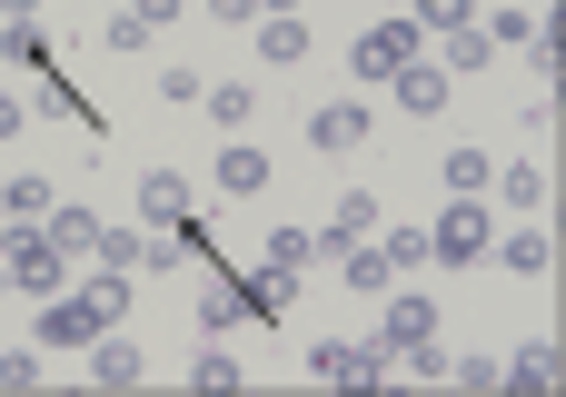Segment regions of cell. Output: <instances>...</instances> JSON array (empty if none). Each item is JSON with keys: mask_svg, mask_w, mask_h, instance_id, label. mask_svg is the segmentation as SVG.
Segmentation results:
<instances>
[{"mask_svg": "<svg viewBox=\"0 0 566 397\" xmlns=\"http://www.w3.org/2000/svg\"><path fill=\"white\" fill-rule=\"evenodd\" d=\"M507 40L527 50V40H537V20H527V10H497V20H488V50H507Z\"/></svg>", "mask_w": 566, "mask_h": 397, "instance_id": "d6a6232c", "label": "cell"}, {"mask_svg": "<svg viewBox=\"0 0 566 397\" xmlns=\"http://www.w3.org/2000/svg\"><path fill=\"white\" fill-rule=\"evenodd\" d=\"M378 249H388V269H398V279H408V269H428V229H388Z\"/></svg>", "mask_w": 566, "mask_h": 397, "instance_id": "4316f807", "label": "cell"}, {"mask_svg": "<svg viewBox=\"0 0 566 397\" xmlns=\"http://www.w3.org/2000/svg\"><path fill=\"white\" fill-rule=\"evenodd\" d=\"M488 259H507L517 279H547V269H557V249H547V229H497V239H488Z\"/></svg>", "mask_w": 566, "mask_h": 397, "instance_id": "8fae6325", "label": "cell"}, {"mask_svg": "<svg viewBox=\"0 0 566 397\" xmlns=\"http://www.w3.org/2000/svg\"><path fill=\"white\" fill-rule=\"evenodd\" d=\"M119 318H129V279L99 269L90 289H50V299H40V348H90V338L119 328Z\"/></svg>", "mask_w": 566, "mask_h": 397, "instance_id": "6da1fadb", "label": "cell"}, {"mask_svg": "<svg viewBox=\"0 0 566 397\" xmlns=\"http://www.w3.org/2000/svg\"><path fill=\"white\" fill-rule=\"evenodd\" d=\"M50 209H60V199H50V179H10V189H0V219H20V229H40Z\"/></svg>", "mask_w": 566, "mask_h": 397, "instance_id": "7402d4cb", "label": "cell"}, {"mask_svg": "<svg viewBox=\"0 0 566 397\" xmlns=\"http://www.w3.org/2000/svg\"><path fill=\"white\" fill-rule=\"evenodd\" d=\"M368 229H378V199H368V189H348V199L328 209V239H318V259H338V249H348V239H368Z\"/></svg>", "mask_w": 566, "mask_h": 397, "instance_id": "5bb4252c", "label": "cell"}, {"mask_svg": "<svg viewBox=\"0 0 566 397\" xmlns=\"http://www.w3.org/2000/svg\"><path fill=\"white\" fill-rule=\"evenodd\" d=\"M10 129H20V100H10V90H0V139H10Z\"/></svg>", "mask_w": 566, "mask_h": 397, "instance_id": "74e56055", "label": "cell"}, {"mask_svg": "<svg viewBox=\"0 0 566 397\" xmlns=\"http://www.w3.org/2000/svg\"><path fill=\"white\" fill-rule=\"evenodd\" d=\"M189 378H199V388H239V358H229V348H199Z\"/></svg>", "mask_w": 566, "mask_h": 397, "instance_id": "4dcf8cb0", "label": "cell"}, {"mask_svg": "<svg viewBox=\"0 0 566 397\" xmlns=\"http://www.w3.org/2000/svg\"><path fill=\"white\" fill-rule=\"evenodd\" d=\"M219 189H229V199H259V189H269V159H259L239 129H229V149H219Z\"/></svg>", "mask_w": 566, "mask_h": 397, "instance_id": "4fadbf2b", "label": "cell"}, {"mask_svg": "<svg viewBox=\"0 0 566 397\" xmlns=\"http://www.w3.org/2000/svg\"><path fill=\"white\" fill-rule=\"evenodd\" d=\"M398 109L438 119V109H448V70H438V60H408V70H398Z\"/></svg>", "mask_w": 566, "mask_h": 397, "instance_id": "7c38bea8", "label": "cell"}, {"mask_svg": "<svg viewBox=\"0 0 566 397\" xmlns=\"http://www.w3.org/2000/svg\"><path fill=\"white\" fill-rule=\"evenodd\" d=\"M10 289H30V299H50V289H70V259H60V239H50V229L30 239V229L10 219Z\"/></svg>", "mask_w": 566, "mask_h": 397, "instance_id": "277c9868", "label": "cell"}, {"mask_svg": "<svg viewBox=\"0 0 566 397\" xmlns=\"http://www.w3.org/2000/svg\"><path fill=\"white\" fill-rule=\"evenodd\" d=\"M438 318H448V309H438L428 289H398V299H388V318H378V348H388V358H408V348H428V338H438Z\"/></svg>", "mask_w": 566, "mask_h": 397, "instance_id": "5b68a950", "label": "cell"}, {"mask_svg": "<svg viewBox=\"0 0 566 397\" xmlns=\"http://www.w3.org/2000/svg\"><path fill=\"white\" fill-rule=\"evenodd\" d=\"M497 368H507V388H557V348H547V338H527V348L497 358Z\"/></svg>", "mask_w": 566, "mask_h": 397, "instance_id": "44dd1931", "label": "cell"}, {"mask_svg": "<svg viewBox=\"0 0 566 397\" xmlns=\"http://www.w3.org/2000/svg\"><path fill=\"white\" fill-rule=\"evenodd\" d=\"M80 358H90V378H99V388H139V378H149V358H139V348H129L119 328H99V338H90Z\"/></svg>", "mask_w": 566, "mask_h": 397, "instance_id": "9c48e42d", "label": "cell"}, {"mask_svg": "<svg viewBox=\"0 0 566 397\" xmlns=\"http://www.w3.org/2000/svg\"><path fill=\"white\" fill-rule=\"evenodd\" d=\"M99 40H109V50H149V10H119V20H109Z\"/></svg>", "mask_w": 566, "mask_h": 397, "instance_id": "1f68e13d", "label": "cell"}, {"mask_svg": "<svg viewBox=\"0 0 566 397\" xmlns=\"http://www.w3.org/2000/svg\"><path fill=\"white\" fill-rule=\"evenodd\" d=\"M139 219H149V229H179V219H189V189H179L169 169H149V179H139Z\"/></svg>", "mask_w": 566, "mask_h": 397, "instance_id": "2e32d148", "label": "cell"}, {"mask_svg": "<svg viewBox=\"0 0 566 397\" xmlns=\"http://www.w3.org/2000/svg\"><path fill=\"white\" fill-rule=\"evenodd\" d=\"M90 259L119 269V279H139V269H149V229H109V219H99V249H90Z\"/></svg>", "mask_w": 566, "mask_h": 397, "instance_id": "e0dca14e", "label": "cell"}, {"mask_svg": "<svg viewBox=\"0 0 566 397\" xmlns=\"http://www.w3.org/2000/svg\"><path fill=\"white\" fill-rule=\"evenodd\" d=\"M239 299H249V309H269V318H279V309H289V299H298V279H289V269H259V279H249V289H239Z\"/></svg>", "mask_w": 566, "mask_h": 397, "instance_id": "d4e9b609", "label": "cell"}, {"mask_svg": "<svg viewBox=\"0 0 566 397\" xmlns=\"http://www.w3.org/2000/svg\"><path fill=\"white\" fill-rule=\"evenodd\" d=\"M239 318H249V299H239V289H209V299H199V328H209V338H219V328H239Z\"/></svg>", "mask_w": 566, "mask_h": 397, "instance_id": "83f0119b", "label": "cell"}, {"mask_svg": "<svg viewBox=\"0 0 566 397\" xmlns=\"http://www.w3.org/2000/svg\"><path fill=\"white\" fill-rule=\"evenodd\" d=\"M527 60H537V80H566V40H557V20H537V40H527Z\"/></svg>", "mask_w": 566, "mask_h": 397, "instance_id": "f546056e", "label": "cell"}, {"mask_svg": "<svg viewBox=\"0 0 566 397\" xmlns=\"http://www.w3.org/2000/svg\"><path fill=\"white\" fill-rule=\"evenodd\" d=\"M448 378H458V388H468V397L507 388V368H497V358H478V348H468V358H448Z\"/></svg>", "mask_w": 566, "mask_h": 397, "instance_id": "484cf974", "label": "cell"}, {"mask_svg": "<svg viewBox=\"0 0 566 397\" xmlns=\"http://www.w3.org/2000/svg\"><path fill=\"white\" fill-rule=\"evenodd\" d=\"M308 139L318 149H368V100H318L308 109Z\"/></svg>", "mask_w": 566, "mask_h": 397, "instance_id": "52a82bcc", "label": "cell"}, {"mask_svg": "<svg viewBox=\"0 0 566 397\" xmlns=\"http://www.w3.org/2000/svg\"><path fill=\"white\" fill-rule=\"evenodd\" d=\"M488 239H497L488 199H448V219L428 229V259H448V269H478V259H488Z\"/></svg>", "mask_w": 566, "mask_h": 397, "instance_id": "3957f363", "label": "cell"}, {"mask_svg": "<svg viewBox=\"0 0 566 397\" xmlns=\"http://www.w3.org/2000/svg\"><path fill=\"white\" fill-rule=\"evenodd\" d=\"M20 20H40V0H0V30H20Z\"/></svg>", "mask_w": 566, "mask_h": 397, "instance_id": "8d00e7d4", "label": "cell"}, {"mask_svg": "<svg viewBox=\"0 0 566 397\" xmlns=\"http://www.w3.org/2000/svg\"><path fill=\"white\" fill-rule=\"evenodd\" d=\"M438 179H448V199H488L497 159H488V149H448V159H438Z\"/></svg>", "mask_w": 566, "mask_h": 397, "instance_id": "9a60e30c", "label": "cell"}, {"mask_svg": "<svg viewBox=\"0 0 566 397\" xmlns=\"http://www.w3.org/2000/svg\"><path fill=\"white\" fill-rule=\"evenodd\" d=\"M488 189H507L517 209H537V199H547V169H537V159H507V169H497Z\"/></svg>", "mask_w": 566, "mask_h": 397, "instance_id": "603a6c76", "label": "cell"}, {"mask_svg": "<svg viewBox=\"0 0 566 397\" xmlns=\"http://www.w3.org/2000/svg\"><path fill=\"white\" fill-rule=\"evenodd\" d=\"M308 378H328V388H388V348H348V338H318Z\"/></svg>", "mask_w": 566, "mask_h": 397, "instance_id": "8992f818", "label": "cell"}, {"mask_svg": "<svg viewBox=\"0 0 566 397\" xmlns=\"http://www.w3.org/2000/svg\"><path fill=\"white\" fill-rule=\"evenodd\" d=\"M308 259H318V229H269V269H289V279H298Z\"/></svg>", "mask_w": 566, "mask_h": 397, "instance_id": "cb8c5ba5", "label": "cell"}, {"mask_svg": "<svg viewBox=\"0 0 566 397\" xmlns=\"http://www.w3.org/2000/svg\"><path fill=\"white\" fill-rule=\"evenodd\" d=\"M199 100H209V119H219V129H249V109H259V90H249V80H209Z\"/></svg>", "mask_w": 566, "mask_h": 397, "instance_id": "d6986e66", "label": "cell"}, {"mask_svg": "<svg viewBox=\"0 0 566 397\" xmlns=\"http://www.w3.org/2000/svg\"><path fill=\"white\" fill-rule=\"evenodd\" d=\"M259 60H269V70H298V60H308V20H298V10H269V20H259Z\"/></svg>", "mask_w": 566, "mask_h": 397, "instance_id": "30bf717a", "label": "cell"}, {"mask_svg": "<svg viewBox=\"0 0 566 397\" xmlns=\"http://www.w3.org/2000/svg\"><path fill=\"white\" fill-rule=\"evenodd\" d=\"M0 388H40V348H10L0 358Z\"/></svg>", "mask_w": 566, "mask_h": 397, "instance_id": "836d02e7", "label": "cell"}, {"mask_svg": "<svg viewBox=\"0 0 566 397\" xmlns=\"http://www.w3.org/2000/svg\"><path fill=\"white\" fill-rule=\"evenodd\" d=\"M199 10H209L219 30H259V0H199Z\"/></svg>", "mask_w": 566, "mask_h": 397, "instance_id": "e575fe53", "label": "cell"}, {"mask_svg": "<svg viewBox=\"0 0 566 397\" xmlns=\"http://www.w3.org/2000/svg\"><path fill=\"white\" fill-rule=\"evenodd\" d=\"M338 289H358V299H388V289H398L388 249H378V239H348V249H338Z\"/></svg>", "mask_w": 566, "mask_h": 397, "instance_id": "ba28073f", "label": "cell"}, {"mask_svg": "<svg viewBox=\"0 0 566 397\" xmlns=\"http://www.w3.org/2000/svg\"><path fill=\"white\" fill-rule=\"evenodd\" d=\"M269 10H298V0H259V20H269Z\"/></svg>", "mask_w": 566, "mask_h": 397, "instance_id": "f35d334b", "label": "cell"}, {"mask_svg": "<svg viewBox=\"0 0 566 397\" xmlns=\"http://www.w3.org/2000/svg\"><path fill=\"white\" fill-rule=\"evenodd\" d=\"M418 50H428V30H418V20H368V30L348 40V70H358V80H398Z\"/></svg>", "mask_w": 566, "mask_h": 397, "instance_id": "7a4b0ae2", "label": "cell"}, {"mask_svg": "<svg viewBox=\"0 0 566 397\" xmlns=\"http://www.w3.org/2000/svg\"><path fill=\"white\" fill-rule=\"evenodd\" d=\"M40 229L60 239V259H90V249H99V219H90V209H50Z\"/></svg>", "mask_w": 566, "mask_h": 397, "instance_id": "ffe728a7", "label": "cell"}, {"mask_svg": "<svg viewBox=\"0 0 566 397\" xmlns=\"http://www.w3.org/2000/svg\"><path fill=\"white\" fill-rule=\"evenodd\" d=\"M129 10H149V30H169V20H179L189 0H129Z\"/></svg>", "mask_w": 566, "mask_h": 397, "instance_id": "d590c367", "label": "cell"}, {"mask_svg": "<svg viewBox=\"0 0 566 397\" xmlns=\"http://www.w3.org/2000/svg\"><path fill=\"white\" fill-rule=\"evenodd\" d=\"M408 20H418V30H468V20H478V0H418Z\"/></svg>", "mask_w": 566, "mask_h": 397, "instance_id": "f1b7e54d", "label": "cell"}, {"mask_svg": "<svg viewBox=\"0 0 566 397\" xmlns=\"http://www.w3.org/2000/svg\"><path fill=\"white\" fill-rule=\"evenodd\" d=\"M488 60H497V50H488V30H478V20H468V30H448V50H438V70H448V80H478Z\"/></svg>", "mask_w": 566, "mask_h": 397, "instance_id": "ac0fdd59", "label": "cell"}]
</instances>
